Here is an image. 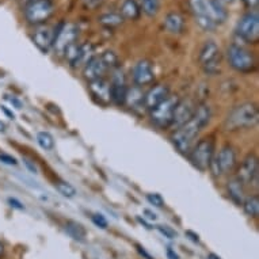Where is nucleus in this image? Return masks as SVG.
I'll use <instances>...</instances> for the list:
<instances>
[{
    "mask_svg": "<svg viewBox=\"0 0 259 259\" xmlns=\"http://www.w3.org/2000/svg\"><path fill=\"white\" fill-rule=\"evenodd\" d=\"M210 117H212L210 107L206 106V105H201L200 107H197L193 117L185 125H182L175 131V133L172 135V143L179 152L183 153V155L190 153L196 137L208 125Z\"/></svg>",
    "mask_w": 259,
    "mask_h": 259,
    "instance_id": "1",
    "label": "nucleus"
},
{
    "mask_svg": "<svg viewBox=\"0 0 259 259\" xmlns=\"http://www.w3.org/2000/svg\"><path fill=\"white\" fill-rule=\"evenodd\" d=\"M196 22L204 30L212 31L227 19V10L220 0H189Z\"/></svg>",
    "mask_w": 259,
    "mask_h": 259,
    "instance_id": "2",
    "label": "nucleus"
},
{
    "mask_svg": "<svg viewBox=\"0 0 259 259\" xmlns=\"http://www.w3.org/2000/svg\"><path fill=\"white\" fill-rule=\"evenodd\" d=\"M259 118V111L254 103H243L230 111L225 119V127L228 131L247 129L256 125Z\"/></svg>",
    "mask_w": 259,
    "mask_h": 259,
    "instance_id": "3",
    "label": "nucleus"
},
{
    "mask_svg": "<svg viewBox=\"0 0 259 259\" xmlns=\"http://www.w3.org/2000/svg\"><path fill=\"white\" fill-rule=\"evenodd\" d=\"M55 13L52 0H31L25 7V17L31 25H39L48 21Z\"/></svg>",
    "mask_w": 259,
    "mask_h": 259,
    "instance_id": "4",
    "label": "nucleus"
},
{
    "mask_svg": "<svg viewBox=\"0 0 259 259\" xmlns=\"http://www.w3.org/2000/svg\"><path fill=\"white\" fill-rule=\"evenodd\" d=\"M236 35L246 42H256L259 38V17L258 13H248L239 19L236 25Z\"/></svg>",
    "mask_w": 259,
    "mask_h": 259,
    "instance_id": "5",
    "label": "nucleus"
},
{
    "mask_svg": "<svg viewBox=\"0 0 259 259\" xmlns=\"http://www.w3.org/2000/svg\"><path fill=\"white\" fill-rule=\"evenodd\" d=\"M228 61L231 67L239 72H251L255 68L252 53L239 45H231L228 48Z\"/></svg>",
    "mask_w": 259,
    "mask_h": 259,
    "instance_id": "6",
    "label": "nucleus"
},
{
    "mask_svg": "<svg viewBox=\"0 0 259 259\" xmlns=\"http://www.w3.org/2000/svg\"><path fill=\"white\" fill-rule=\"evenodd\" d=\"M213 151H214V145L210 139H202L193 145L190 151V159L193 164L201 171H205L210 164V160L213 157Z\"/></svg>",
    "mask_w": 259,
    "mask_h": 259,
    "instance_id": "7",
    "label": "nucleus"
},
{
    "mask_svg": "<svg viewBox=\"0 0 259 259\" xmlns=\"http://www.w3.org/2000/svg\"><path fill=\"white\" fill-rule=\"evenodd\" d=\"M179 102V98L177 95H168L164 101L159 103L155 109L151 110V118L155 125L160 127L168 126L172 119V114L177 105Z\"/></svg>",
    "mask_w": 259,
    "mask_h": 259,
    "instance_id": "8",
    "label": "nucleus"
},
{
    "mask_svg": "<svg viewBox=\"0 0 259 259\" xmlns=\"http://www.w3.org/2000/svg\"><path fill=\"white\" fill-rule=\"evenodd\" d=\"M200 63L206 73H217L220 69L221 53L214 41H206L200 51Z\"/></svg>",
    "mask_w": 259,
    "mask_h": 259,
    "instance_id": "9",
    "label": "nucleus"
},
{
    "mask_svg": "<svg viewBox=\"0 0 259 259\" xmlns=\"http://www.w3.org/2000/svg\"><path fill=\"white\" fill-rule=\"evenodd\" d=\"M235 164H236L235 149L230 145H225L221 148L216 157H212L209 167L212 168L213 174L216 177H220L221 174H230L235 168Z\"/></svg>",
    "mask_w": 259,
    "mask_h": 259,
    "instance_id": "10",
    "label": "nucleus"
},
{
    "mask_svg": "<svg viewBox=\"0 0 259 259\" xmlns=\"http://www.w3.org/2000/svg\"><path fill=\"white\" fill-rule=\"evenodd\" d=\"M77 37H79V27H77V25H75V23H64L56 31L55 42H53L55 51L59 55H64L65 51L71 45L75 44Z\"/></svg>",
    "mask_w": 259,
    "mask_h": 259,
    "instance_id": "11",
    "label": "nucleus"
},
{
    "mask_svg": "<svg viewBox=\"0 0 259 259\" xmlns=\"http://www.w3.org/2000/svg\"><path fill=\"white\" fill-rule=\"evenodd\" d=\"M94 47L91 44H81V45H76L73 44L65 51V56L68 59L71 67L77 68L81 65H85L90 60L93 59L94 56Z\"/></svg>",
    "mask_w": 259,
    "mask_h": 259,
    "instance_id": "12",
    "label": "nucleus"
},
{
    "mask_svg": "<svg viewBox=\"0 0 259 259\" xmlns=\"http://www.w3.org/2000/svg\"><path fill=\"white\" fill-rule=\"evenodd\" d=\"M258 175H259V166L258 157L254 153H251L243 160L242 166L239 167L238 177L236 179L240 181L243 185H258Z\"/></svg>",
    "mask_w": 259,
    "mask_h": 259,
    "instance_id": "13",
    "label": "nucleus"
},
{
    "mask_svg": "<svg viewBox=\"0 0 259 259\" xmlns=\"http://www.w3.org/2000/svg\"><path fill=\"white\" fill-rule=\"evenodd\" d=\"M196 109L197 107L194 106L193 102L189 101V99H185V101H181V99H179L178 105L175 107L174 114H172V119H171V126H174L175 129H178V127H181L182 125H185V123L193 117Z\"/></svg>",
    "mask_w": 259,
    "mask_h": 259,
    "instance_id": "14",
    "label": "nucleus"
},
{
    "mask_svg": "<svg viewBox=\"0 0 259 259\" xmlns=\"http://www.w3.org/2000/svg\"><path fill=\"white\" fill-rule=\"evenodd\" d=\"M133 80L137 85L151 84L155 80V71L148 60H141L133 68Z\"/></svg>",
    "mask_w": 259,
    "mask_h": 259,
    "instance_id": "15",
    "label": "nucleus"
},
{
    "mask_svg": "<svg viewBox=\"0 0 259 259\" xmlns=\"http://www.w3.org/2000/svg\"><path fill=\"white\" fill-rule=\"evenodd\" d=\"M170 95V89L168 85L159 84L155 85L153 89H151L148 93L144 95V107L148 110H152L155 107L161 103L164 99Z\"/></svg>",
    "mask_w": 259,
    "mask_h": 259,
    "instance_id": "16",
    "label": "nucleus"
},
{
    "mask_svg": "<svg viewBox=\"0 0 259 259\" xmlns=\"http://www.w3.org/2000/svg\"><path fill=\"white\" fill-rule=\"evenodd\" d=\"M56 31L51 29V27H41V29L35 30L34 34H33V42L39 51L44 53H48L49 49L53 47L55 42Z\"/></svg>",
    "mask_w": 259,
    "mask_h": 259,
    "instance_id": "17",
    "label": "nucleus"
},
{
    "mask_svg": "<svg viewBox=\"0 0 259 259\" xmlns=\"http://www.w3.org/2000/svg\"><path fill=\"white\" fill-rule=\"evenodd\" d=\"M127 89L125 85V79L122 76V72H117L113 77V83L110 84V101L115 105H123L126 101Z\"/></svg>",
    "mask_w": 259,
    "mask_h": 259,
    "instance_id": "18",
    "label": "nucleus"
},
{
    "mask_svg": "<svg viewBox=\"0 0 259 259\" xmlns=\"http://www.w3.org/2000/svg\"><path fill=\"white\" fill-rule=\"evenodd\" d=\"M106 71L107 68L106 65L103 64L102 59L101 57H93L89 63L85 64L83 75H84V77L89 81H94L98 80V79H102Z\"/></svg>",
    "mask_w": 259,
    "mask_h": 259,
    "instance_id": "19",
    "label": "nucleus"
},
{
    "mask_svg": "<svg viewBox=\"0 0 259 259\" xmlns=\"http://www.w3.org/2000/svg\"><path fill=\"white\" fill-rule=\"evenodd\" d=\"M90 91L93 93L94 97H97L102 102L110 101V84L103 79L90 81Z\"/></svg>",
    "mask_w": 259,
    "mask_h": 259,
    "instance_id": "20",
    "label": "nucleus"
},
{
    "mask_svg": "<svg viewBox=\"0 0 259 259\" xmlns=\"http://www.w3.org/2000/svg\"><path fill=\"white\" fill-rule=\"evenodd\" d=\"M185 19L181 14L170 13L164 18V27L172 34H181L185 30Z\"/></svg>",
    "mask_w": 259,
    "mask_h": 259,
    "instance_id": "21",
    "label": "nucleus"
},
{
    "mask_svg": "<svg viewBox=\"0 0 259 259\" xmlns=\"http://www.w3.org/2000/svg\"><path fill=\"white\" fill-rule=\"evenodd\" d=\"M141 14L140 6L137 3L136 0H123L122 6H121V17L123 19H139Z\"/></svg>",
    "mask_w": 259,
    "mask_h": 259,
    "instance_id": "22",
    "label": "nucleus"
},
{
    "mask_svg": "<svg viewBox=\"0 0 259 259\" xmlns=\"http://www.w3.org/2000/svg\"><path fill=\"white\" fill-rule=\"evenodd\" d=\"M228 193L230 197L236 202L238 205H242L246 196H244V185L238 179H232L228 182Z\"/></svg>",
    "mask_w": 259,
    "mask_h": 259,
    "instance_id": "23",
    "label": "nucleus"
},
{
    "mask_svg": "<svg viewBox=\"0 0 259 259\" xmlns=\"http://www.w3.org/2000/svg\"><path fill=\"white\" fill-rule=\"evenodd\" d=\"M129 103V106L132 109H139V107L144 106V94L141 93L139 87H135L132 90H127L126 93V101L125 103Z\"/></svg>",
    "mask_w": 259,
    "mask_h": 259,
    "instance_id": "24",
    "label": "nucleus"
},
{
    "mask_svg": "<svg viewBox=\"0 0 259 259\" xmlns=\"http://www.w3.org/2000/svg\"><path fill=\"white\" fill-rule=\"evenodd\" d=\"M65 231H67V234L73 238L75 240H79V242H84L85 238V230L84 227L76 221H68L67 224H65Z\"/></svg>",
    "mask_w": 259,
    "mask_h": 259,
    "instance_id": "25",
    "label": "nucleus"
},
{
    "mask_svg": "<svg viewBox=\"0 0 259 259\" xmlns=\"http://www.w3.org/2000/svg\"><path fill=\"white\" fill-rule=\"evenodd\" d=\"M137 3L147 17H155L160 9V0H139Z\"/></svg>",
    "mask_w": 259,
    "mask_h": 259,
    "instance_id": "26",
    "label": "nucleus"
},
{
    "mask_svg": "<svg viewBox=\"0 0 259 259\" xmlns=\"http://www.w3.org/2000/svg\"><path fill=\"white\" fill-rule=\"evenodd\" d=\"M243 208L244 212L251 217H258L259 214V197L258 196H250L244 198L243 201Z\"/></svg>",
    "mask_w": 259,
    "mask_h": 259,
    "instance_id": "27",
    "label": "nucleus"
},
{
    "mask_svg": "<svg viewBox=\"0 0 259 259\" xmlns=\"http://www.w3.org/2000/svg\"><path fill=\"white\" fill-rule=\"evenodd\" d=\"M123 22V18L121 17V14H115V13H107L103 14L99 17V23L106 27H117Z\"/></svg>",
    "mask_w": 259,
    "mask_h": 259,
    "instance_id": "28",
    "label": "nucleus"
},
{
    "mask_svg": "<svg viewBox=\"0 0 259 259\" xmlns=\"http://www.w3.org/2000/svg\"><path fill=\"white\" fill-rule=\"evenodd\" d=\"M37 143L45 151H52L55 148V139H53L51 133L45 132V131L37 133Z\"/></svg>",
    "mask_w": 259,
    "mask_h": 259,
    "instance_id": "29",
    "label": "nucleus"
},
{
    "mask_svg": "<svg viewBox=\"0 0 259 259\" xmlns=\"http://www.w3.org/2000/svg\"><path fill=\"white\" fill-rule=\"evenodd\" d=\"M55 187L61 196L67 197V198H73V197L76 196V189L68 182L57 181V182H55Z\"/></svg>",
    "mask_w": 259,
    "mask_h": 259,
    "instance_id": "30",
    "label": "nucleus"
},
{
    "mask_svg": "<svg viewBox=\"0 0 259 259\" xmlns=\"http://www.w3.org/2000/svg\"><path fill=\"white\" fill-rule=\"evenodd\" d=\"M103 64L106 65L107 69H117L119 67V59L118 56L115 55L113 51H106L101 56Z\"/></svg>",
    "mask_w": 259,
    "mask_h": 259,
    "instance_id": "31",
    "label": "nucleus"
},
{
    "mask_svg": "<svg viewBox=\"0 0 259 259\" xmlns=\"http://www.w3.org/2000/svg\"><path fill=\"white\" fill-rule=\"evenodd\" d=\"M147 200L151 205L153 206H157V208H163L164 206V200H163V197L160 194H157V193H151V194H147Z\"/></svg>",
    "mask_w": 259,
    "mask_h": 259,
    "instance_id": "32",
    "label": "nucleus"
},
{
    "mask_svg": "<svg viewBox=\"0 0 259 259\" xmlns=\"http://www.w3.org/2000/svg\"><path fill=\"white\" fill-rule=\"evenodd\" d=\"M156 230L160 232L164 238L167 239H175L177 238V232H175L172 228H170V227H167V225H157Z\"/></svg>",
    "mask_w": 259,
    "mask_h": 259,
    "instance_id": "33",
    "label": "nucleus"
},
{
    "mask_svg": "<svg viewBox=\"0 0 259 259\" xmlns=\"http://www.w3.org/2000/svg\"><path fill=\"white\" fill-rule=\"evenodd\" d=\"M93 223L97 225V227H99V228H102V230H106L107 228V220L105 219V216H102V214H94Z\"/></svg>",
    "mask_w": 259,
    "mask_h": 259,
    "instance_id": "34",
    "label": "nucleus"
},
{
    "mask_svg": "<svg viewBox=\"0 0 259 259\" xmlns=\"http://www.w3.org/2000/svg\"><path fill=\"white\" fill-rule=\"evenodd\" d=\"M0 163L7 164V166H17L18 164L17 159L13 156H10L7 153H0Z\"/></svg>",
    "mask_w": 259,
    "mask_h": 259,
    "instance_id": "35",
    "label": "nucleus"
},
{
    "mask_svg": "<svg viewBox=\"0 0 259 259\" xmlns=\"http://www.w3.org/2000/svg\"><path fill=\"white\" fill-rule=\"evenodd\" d=\"M23 164L26 166V168L31 172V174H38V167L35 166L34 161H31L27 157H23Z\"/></svg>",
    "mask_w": 259,
    "mask_h": 259,
    "instance_id": "36",
    "label": "nucleus"
},
{
    "mask_svg": "<svg viewBox=\"0 0 259 259\" xmlns=\"http://www.w3.org/2000/svg\"><path fill=\"white\" fill-rule=\"evenodd\" d=\"M5 98H6V101H7V102L11 103V105H13V106L15 107V109H22V102H21V101H19V99L17 98V97H11V95H6Z\"/></svg>",
    "mask_w": 259,
    "mask_h": 259,
    "instance_id": "37",
    "label": "nucleus"
},
{
    "mask_svg": "<svg viewBox=\"0 0 259 259\" xmlns=\"http://www.w3.org/2000/svg\"><path fill=\"white\" fill-rule=\"evenodd\" d=\"M9 204L11 208L18 209V210H23V209H25L23 204H22L21 201H18L17 198H9Z\"/></svg>",
    "mask_w": 259,
    "mask_h": 259,
    "instance_id": "38",
    "label": "nucleus"
},
{
    "mask_svg": "<svg viewBox=\"0 0 259 259\" xmlns=\"http://www.w3.org/2000/svg\"><path fill=\"white\" fill-rule=\"evenodd\" d=\"M143 213H144L145 217H147L148 220H153V221H155L157 219L156 213H153L152 210H149V209H144V210H143Z\"/></svg>",
    "mask_w": 259,
    "mask_h": 259,
    "instance_id": "39",
    "label": "nucleus"
},
{
    "mask_svg": "<svg viewBox=\"0 0 259 259\" xmlns=\"http://www.w3.org/2000/svg\"><path fill=\"white\" fill-rule=\"evenodd\" d=\"M84 2L90 9H95L97 6H99L101 3H102V0H84Z\"/></svg>",
    "mask_w": 259,
    "mask_h": 259,
    "instance_id": "40",
    "label": "nucleus"
},
{
    "mask_svg": "<svg viewBox=\"0 0 259 259\" xmlns=\"http://www.w3.org/2000/svg\"><path fill=\"white\" fill-rule=\"evenodd\" d=\"M243 5H246L247 7H251V9H254L258 6V2L259 0H240Z\"/></svg>",
    "mask_w": 259,
    "mask_h": 259,
    "instance_id": "41",
    "label": "nucleus"
},
{
    "mask_svg": "<svg viewBox=\"0 0 259 259\" xmlns=\"http://www.w3.org/2000/svg\"><path fill=\"white\" fill-rule=\"evenodd\" d=\"M186 235H187V236H190V239L193 240V242H196V243L200 242V236H198L197 234H194L193 231H187Z\"/></svg>",
    "mask_w": 259,
    "mask_h": 259,
    "instance_id": "42",
    "label": "nucleus"
},
{
    "mask_svg": "<svg viewBox=\"0 0 259 259\" xmlns=\"http://www.w3.org/2000/svg\"><path fill=\"white\" fill-rule=\"evenodd\" d=\"M167 258L168 259H179V255L171 248H167Z\"/></svg>",
    "mask_w": 259,
    "mask_h": 259,
    "instance_id": "43",
    "label": "nucleus"
},
{
    "mask_svg": "<svg viewBox=\"0 0 259 259\" xmlns=\"http://www.w3.org/2000/svg\"><path fill=\"white\" fill-rule=\"evenodd\" d=\"M0 109H2V111H3V113H5L6 115H9V117H10V118H11V119L15 118V115H14L13 111H10L9 109H7V107H6V106H0Z\"/></svg>",
    "mask_w": 259,
    "mask_h": 259,
    "instance_id": "44",
    "label": "nucleus"
},
{
    "mask_svg": "<svg viewBox=\"0 0 259 259\" xmlns=\"http://www.w3.org/2000/svg\"><path fill=\"white\" fill-rule=\"evenodd\" d=\"M137 250H139V252H140L141 255H144V256H145V258H147V259H152V258H151V255H149L148 252H145L144 248H141V247L137 246Z\"/></svg>",
    "mask_w": 259,
    "mask_h": 259,
    "instance_id": "45",
    "label": "nucleus"
},
{
    "mask_svg": "<svg viewBox=\"0 0 259 259\" xmlns=\"http://www.w3.org/2000/svg\"><path fill=\"white\" fill-rule=\"evenodd\" d=\"M7 126H6V123L3 121H0V133H5Z\"/></svg>",
    "mask_w": 259,
    "mask_h": 259,
    "instance_id": "46",
    "label": "nucleus"
},
{
    "mask_svg": "<svg viewBox=\"0 0 259 259\" xmlns=\"http://www.w3.org/2000/svg\"><path fill=\"white\" fill-rule=\"evenodd\" d=\"M206 259H221V258H220V256H219V255L213 254V252H212V254L208 255V258H206Z\"/></svg>",
    "mask_w": 259,
    "mask_h": 259,
    "instance_id": "47",
    "label": "nucleus"
},
{
    "mask_svg": "<svg viewBox=\"0 0 259 259\" xmlns=\"http://www.w3.org/2000/svg\"><path fill=\"white\" fill-rule=\"evenodd\" d=\"M3 254V244H2V243H0V255Z\"/></svg>",
    "mask_w": 259,
    "mask_h": 259,
    "instance_id": "48",
    "label": "nucleus"
}]
</instances>
